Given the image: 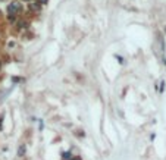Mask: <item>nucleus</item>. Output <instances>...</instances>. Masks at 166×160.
<instances>
[{
  "instance_id": "7ed1b4c3",
  "label": "nucleus",
  "mask_w": 166,
  "mask_h": 160,
  "mask_svg": "<svg viewBox=\"0 0 166 160\" xmlns=\"http://www.w3.org/2000/svg\"><path fill=\"white\" fill-rule=\"evenodd\" d=\"M24 154H25V146H21L19 147V150H18V156L19 157H22Z\"/></svg>"
},
{
  "instance_id": "39448f33",
  "label": "nucleus",
  "mask_w": 166,
  "mask_h": 160,
  "mask_svg": "<svg viewBox=\"0 0 166 160\" xmlns=\"http://www.w3.org/2000/svg\"><path fill=\"white\" fill-rule=\"evenodd\" d=\"M47 2L49 0H37V3H40V5H47Z\"/></svg>"
},
{
  "instance_id": "423d86ee",
  "label": "nucleus",
  "mask_w": 166,
  "mask_h": 160,
  "mask_svg": "<svg viewBox=\"0 0 166 160\" xmlns=\"http://www.w3.org/2000/svg\"><path fill=\"white\" fill-rule=\"evenodd\" d=\"M72 160H81L80 157H75V159H72Z\"/></svg>"
},
{
  "instance_id": "f257e3e1",
  "label": "nucleus",
  "mask_w": 166,
  "mask_h": 160,
  "mask_svg": "<svg viewBox=\"0 0 166 160\" xmlns=\"http://www.w3.org/2000/svg\"><path fill=\"white\" fill-rule=\"evenodd\" d=\"M21 9H22V6H21V3H18V2H12L9 6H8V12H9V15H16L18 12H21Z\"/></svg>"
},
{
  "instance_id": "f03ea898",
  "label": "nucleus",
  "mask_w": 166,
  "mask_h": 160,
  "mask_svg": "<svg viewBox=\"0 0 166 160\" xmlns=\"http://www.w3.org/2000/svg\"><path fill=\"white\" fill-rule=\"evenodd\" d=\"M30 7H31V10H37V12H38V10H40V3H31Z\"/></svg>"
},
{
  "instance_id": "0eeeda50",
  "label": "nucleus",
  "mask_w": 166,
  "mask_h": 160,
  "mask_svg": "<svg viewBox=\"0 0 166 160\" xmlns=\"http://www.w3.org/2000/svg\"><path fill=\"white\" fill-rule=\"evenodd\" d=\"M25 2H28V0H25Z\"/></svg>"
},
{
  "instance_id": "20e7f679",
  "label": "nucleus",
  "mask_w": 166,
  "mask_h": 160,
  "mask_svg": "<svg viewBox=\"0 0 166 160\" xmlns=\"http://www.w3.org/2000/svg\"><path fill=\"white\" fill-rule=\"evenodd\" d=\"M63 159H65V160L71 159V160H72V157H71V154H69V153H65V154H63Z\"/></svg>"
}]
</instances>
